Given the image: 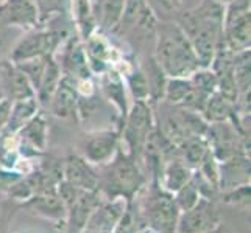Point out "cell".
Returning <instances> with one entry per match:
<instances>
[{
  "label": "cell",
  "mask_w": 251,
  "mask_h": 233,
  "mask_svg": "<svg viewBox=\"0 0 251 233\" xmlns=\"http://www.w3.org/2000/svg\"><path fill=\"white\" fill-rule=\"evenodd\" d=\"M225 0H201L176 17L178 27L189 39L201 67H211L222 42Z\"/></svg>",
  "instance_id": "1"
},
{
  "label": "cell",
  "mask_w": 251,
  "mask_h": 233,
  "mask_svg": "<svg viewBox=\"0 0 251 233\" xmlns=\"http://www.w3.org/2000/svg\"><path fill=\"white\" fill-rule=\"evenodd\" d=\"M153 58L169 78H189L201 65L176 22H158Z\"/></svg>",
  "instance_id": "2"
},
{
  "label": "cell",
  "mask_w": 251,
  "mask_h": 233,
  "mask_svg": "<svg viewBox=\"0 0 251 233\" xmlns=\"http://www.w3.org/2000/svg\"><path fill=\"white\" fill-rule=\"evenodd\" d=\"M149 184L141 162L119 148L114 159L99 168V191L105 199L122 197L133 202Z\"/></svg>",
  "instance_id": "3"
},
{
  "label": "cell",
  "mask_w": 251,
  "mask_h": 233,
  "mask_svg": "<svg viewBox=\"0 0 251 233\" xmlns=\"http://www.w3.org/2000/svg\"><path fill=\"white\" fill-rule=\"evenodd\" d=\"M72 34V28L69 30L66 27H55L53 22L24 31V34L17 39V42L10 50L8 61H11L13 64H19L28 61V59L55 56L59 47Z\"/></svg>",
  "instance_id": "4"
},
{
  "label": "cell",
  "mask_w": 251,
  "mask_h": 233,
  "mask_svg": "<svg viewBox=\"0 0 251 233\" xmlns=\"http://www.w3.org/2000/svg\"><path fill=\"white\" fill-rule=\"evenodd\" d=\"M144 199L139 202V209L145 226L154 233H176V222L179 210L173 199V194L166 191L153 177L150 185L144 188Z\"/></svg>",
  "instance_id": "5"
},
{
  "label": "cell",
  "mask_w": 251,
  "mask_h": 233,
  "mask_svg": "<svg viewBox=\"0 0 251 233\" xmlns=\"http://www.w3.org/2000/svg\"><path fill=\"white\" fill-rule=\"evenodd\" d=\"M156 129L154 109L149 101H134L128 109V114L120 131V148L137 162H142V155Z\"/></svg>",
  "instance_id": "6"
},
{
  "label": "cell",
  "mask_w": 251,
  "mask_h": 233,
  "mask_svg": "<svg viewBox=\"0 0 251 233\" xmlns=\"http://www.w3.org/2000/svg\"><path fill=\"white\" fill-rule=\"evenodd\" d=\"M158 22L147 0H125L122 17L111 36L120 38L133 50V44L144 45L150 39L154 41Z\"/></svg>",
  "instance_id": "7"
},
{
  "label": "cell",
  "mask_w": 251,
  "mask_h": 233,
  "mask_svg": "<svg viewBox=\"0 0 251 233\" xmlns=\"http://www.w3.org/2000/svg\"><path fill=\"white\" fill-rule=\"evenodd\" d=\"M56 193L63 199L67 210L66 233H81L94 210L105 199L99 190H83L64 180L59 182Z\"/></svg>",
  "instance_id": "8"
},
{
  "label": "cell",
  "mask_w": 251,
  "mask_h": 233,
  "mask_svg": "<svg viewBox=\"0 0 251 233\" xmlns=\"http://www.w3.org/2000/svg\"><path fill=\"white\" fill-rule=\"evenodd\" d=\"M222 44L232 53L251 48L250 0H225Z\"/></svg>",
  "instance_id": "9"
},
{
  "label": "cell",
  "mask_w": 251,
  "mask_h": 233,
  "mask_svg": "<svg viewBox=\"0 0 251 233\" xmlns=\"http://www.w3.org/2000/svg\"><path fill=\"white\" fill-rule=\"evenodd\" d=\"M204 137L217 162H225L239 155L250 157V140L242 137L231 122L211 123Z\"/></svg>",
  "instance_id": "10"
},
{
  "label": "cell",
  "mask_w": 251,
  "mask_h": 233,
  "mask_svg": "<svg viewBox=\"0 0 251 233\" xmlns=\"http://www.w3.org/2000/svg\"><path fill=\"white\" fill-rule=\"evenodd\" d=\"M120 131L122 129L114 125L88 132L81 143L80 155L95 168L106 165L114 159L120 148Z\"/></svg>",
  "instance_id": "11"
},
{
  "label": "cell",
  "mask_w": 251,
  "mask_h": 233,
  "mask_svg": "<svg viewBox=\"0 0 251 233\" xmlns=\"http://www.w3.org/2000/svg\"><path fill=\"white\" fill-rule=\"evenodd\" d=\"M17 149L24 159H39L47 149L49 143V123L44 112L39 110L31 117L16 134Z\"/></svg>",
  "instance_id": "12"
},
{
  "label": "cell",
  "mask_w": 251,
  "mask_h": 233,
  "mask_svg": "<svg viewBox=\"0 0 251 233\" xmlns=\"http://www.w3.org/2000/svg\"><path fill=\"white\" fill-rule=\"evenodd\" d=\"M222 222L217 204L212 199L200 197L192 209L179 213L176 233H203Z\"/></svg>",
  "instance_id": "13"
},
{
  "label": "cell",
  "mask_w": 251,
  "mask_h": 233,
  "mask_svg": "<svg viewBox=\"0 0 251 233\" xmlns=\"http://www.w3.org/2000/svg\"><path fill=\"white\" fill-rule=\"evenodd\" d=\"M55 59L59 64L63 76L69 78L71 81H78L83 78L94 76L84 53L83 42L75 33L72 36H69L64 44L59 47V50L55 53Z\"/></svg>",
  "instance_id": "14"
},
{
  "label": "cell",
  "mask_w": 251,
  "mask_h": 233,
  "mask_svg": "<svg viewBox=\"0 0 251 233\" xmlns=\"http://www.w3.org/2000/svg\"><path fill=\"white\" fill-rule=\"evenodd\" d=\"M81 42L94 76H99L103 72L109 70L117 55L120 53V48H122L114 45V42L111 41V34H106L100 30H95L88 39Z\"/></svg>",
  "instance_id": "15"
},
{
  "label": "cell",
  "mask_w": 251,
  "mask_h": 233,
  "mask_svg": "<svg viewBox=\"0 0 251 233\" xmlns=\"http://www.w3.org/2000/svg\"><path fill=\"white\" fill-rule=\"evenodd\" d=\"M97 78V85H99V93L101 95L103 100H106L109 105L116 110V125L122 129V123L128 114L129 109V101H128V90L124 81V76L117 73L116 70L103 72L101 75L95 76Z\"/></svg>",
  "instance_id": "16"
},
{
  "label": "cell",
  "mask_w": 251,
  "mask_h": 233,
  "mask_svg": "<svg viewBox=\"0 0 251 233\" xmlns=\"http://www.w3.org/2000/svg\"><path fill=\"white\" fill-rule=\"evenodd\" d=\"M39 27V16L31 0H2L0 2V31L19 28L28 31Z\"/></svg>",
  "instance_id": "17"
},
{
  "label": "cell",
  "mask_w": 251,
  "mask_h": 233,
  "mask_svg": "<svg viewBox=\"0 0 251 233\" xmlns=\"http://www.w3.org/2000/svg\"><path fill=\"white\" fill-rule=\"evenodd\" d=\"M50 114L63 122H71L80 125V110H78V95H76L74 81L63 76L58 87L51 93L47 103Z\"/></svg>",
  "instance_id": "18"
},
{
  "label": "cell",
  "mask_w": 251,
  "mask_h": 233,
  "mask_svg": "<svg viewBox=\"0 0 251 233\" xmlns=\"http://www.w3.org/2000/svg\"><path fill=\"white\" fill-rule=\"evenodd\" d=\"M126 205L128 202L122 197L103 199V202L91 214L81 233H112L119 219L122 218Z\"/></svg>",
  "instance_id": "19"
},
{
  "label": "cell",
  "mask_w": 251,
  "mask_h": 233,
  "mask_svg": "<svg viewBox=\"0 0 251 233\" xmlns=\"http://www.w3.org/2000/svg\"><path fill=\"white\" fill-rule=\"evenodd\" d=\"M21 209H25L34 216L49 219L55 224H63L66 226L67 210L63 199L56 191L53 193H38L28 197L27 201L19 204Z\"/></svg>",
  "instance_id": "20"
},
{
  "label": "cell",
  "mask_w": 251,
  "mask_h": 233,
  "mask_svg": "<svg viewBox=\"0 0 251 233\" xmlns=\"http://www.w3.org/2000/svg\"><path fill=\"white\" fill-rule=\"evenodd\" d=\"M63 180L83 190H99V169L80 154H69L63 159Z\"/></svg>",
  "instance_id": "21"
},
{
  "label": "cell",
  "mask_w": 251,
  "mask_h": 233,
  "mask_svg": "<svg viewBox=\"0 0 251 233\" xmlns=\"http://www.w3.org/2000/svg\"><path fill=\"white\" fill-rule=\"evenodd\" d=\"M0 87H2L5 97L10 101H17V100H25V98H33L36 97L33 85L27 80L19 67L8 61L3 73L0 76Z\"/></svg>",
  "instance_id": "22"
},
{
  "label": "cell",
  "mask_w": 251,
  "mask_h": 233,
  "mask_svg": "<svg viewBox=\"0 0 251 233\" xmlns=\"http://www.w3.org/2000/svg\"><path fill=\"white\" fill-rule=\"evenodd\" d=\"M250 184V157L239 155L219 162V188L220 191Z\"/></svg>",
  "instance_id": "23"
},
{
  "label": "cell",
  "mask_w": 251,
  "mask_h": 233,
  "mask_svg": "<svg viewBox=\"0 0 251 233\" xmlns=\"http://www.w3.org/2000/svg\"><path fill=\"white\" fill-rule=\"evenodd\" d=\"M190 179H192V169L183 162L179 154H176L162 163L158 182L166 191L173 194L184 184H187Z\"/></svg>",
  "instance_id": "24"
},
{
  "label": "cell",
  "mask_w": 251,
  "mask_h": 233,
  "mask_svg": "<svg viewBox=\"0 0 251 233\" xmlns=\"http://www.w3.org/2000/svg\"><path fill=\"white\" fill-rule=\"evenodd\" d=\"M69 21L72 23L74 33L80 38V41L88 39L97 30L92 0H71L69 2Z\"/></svg>",
  "instance_id": "25"
},
{
  "label": "cell",
  "mask_w": 251,
  "mask_h": 233,
  "mask_svg": "<svg viewBox=\"0 0 251 233\" xmlns=\"http://www.w3.org/2000/svg\"><path fill=\"white\" fill-rule=\"evenodd\" d=\"M203 118L207 123H222V122H234L236 114V100L228 97L222 92H214L203 110Z\"/></svg>",
  "instance_id": "26"
},
{
  "label": "cell",
  "mask_w": 251,
  "mask_h": 233,
  "mask_svg": "<svg viewBox=\"0 0 251 233\" xmlns=\"http://www.w3.org/2000/svg\"><path fill=\"white\" fill-rule=\"evenodd\" d=\"M92 3L97 30L111 34L120 22L125 0H92Z\"/></svg>",
  "instance_id": "27"
},
{
  "label": "cell",
  "mask_w": 251,
  "mask_h": 233,
  "mask_svg": "<svg viewBox=\"0 0 251 233\" xmlns=\"http://www.w3.org/2000/svg\"><path fill=\"white\" fill-rule=\"evenodd\" d=\"M139 61L147 78V84H149V103L154 107L164 98V89H166L169 76L164 73V70L156 63V59L153 58V55L139 58Z\"/></svg>",
  "instance_id": "28"
},
{
  "label": "cell",
  "mask_w": 251,
  "mask_h": 233,
  "mask_svg": "<svg viewBox=\"0 0 251 233\" xmlns=\"http://www.w3.org/2000/svg\"><path fill=\"white\" fill-rule=\"evenodd\" d=\"M41 110V105L36 100V97L33 98H25V100H17L11 101V109L10 115H8V122L3 127L5 134H17V131L28 122L31 117H34ZM0 132V134H2Z\"/></svg>",
  "instance_id": "29"
},
{
  "label": "cell",
  "mask_w": 251,
  "mask_h": 233,
  "mask_svg": "<svg viewBox=\"0 0 251 233\" xmlns=\"http://www.w3.org/2000/svg\"><path fill=\"white\" fill-rule=\"evenodd\" d=\"M61 78H63V73H61V68H59V64L55 59V56H47L44 73H42L41 83L36 89V100L39 101L41 106H47L51 93H53L55 89L58 87Z\"/></svg>",
  "instance_id": "30"
},
{
  "label": "cell",
  "mask_w": 251,
  "mask_h": 233,
  "mask_svg": "<svg viewBox=\"0 0 251 233\" xmlns=\"http://www.w3.org/2000/svg\"><path fill=\"white\" fill-rule=\"evenodd\" d=\"M178 152L183 162L194 171L200 167L206 154L209 152V145L206 142V137H192L179 146Z\"/></svg>",
  "instance_id": "31"
},
{
  "label": "cell",
  "mask_w": 251,
  "mask_h": 233,
  "mask_svg": "<svg viewBox=\"0 0 251 233\" xmlns=\"http://www.w3.org/2000/svg\"><path fill=\"white\" fill-rule=\"evenodd\" d=\"M124 81L128 95L134 101H149V84H147V78L141 67L139 58H137L134 65L124 75Z\"/></svg>",
  "instance_id": "32"
},
{
  "label": "cell",
  "mask_w": 251,
  "mask_h": 233,
  "mask_svg": "<svg viewBox=\"0 0 251 233\" xmlns=\"http://www.w3.org/2000/svg\"><path fill=\"white\" fill-rule=\"evenodd\" d=\"M251 63H250V50L234 53L232 58V78L237 93L251 92Z\"/></svg>",
  "instance_id": "33"
},
{
  "label": "cell",
  "mask_w": 251,
  "mask_h": 233,
  "mask_svg": "<svg viewBox=\"0 0 251 233\" xmlns=\"http://www.w3.org/2000/svg\"><path fill=\"white\" fill-rule=\"evenodd\" d=\"M36 6L39 16V27L49 23L58 17L69 16V2L71 0H31Z\"/></svg>",
  "instance_id": "34"
},
{
  "label": "cell",
  "mask_w": 251,
  "mask_h": 233,
  "mask_svg": "<svg viewBox=\"0 0 251 233\" xmlns=\"http://www.w3.org/2000/svg\"><path fill=\"white\" fill-rule=\"evenodd\" d=\"M159 22H175L184 10V0H147Z\"/></svg>",
  "instance_id": "35"
},
{
  "label": "cell",
  "mask_w": 251,
  "mask_h": 233,
  "mask_svg": "<svg viewBox=\"0 0 251 233\" xmlns=\"http://www.w3.org/2000/svg\"><path fill=\"white\" fill-rule=\"evenodd\" d=\"M190 90L189 78H167L162 101L172 106H179Z\"/></svg>",
  "instance_id": "36"
},
{
  "label": "cell",
  "mask_w": 251,
  "mask_h": 233,
  "mask_svg": "<svg viewBox=\"0 0 251 233\" xmlns=\"http://www.w3.org/2000/svg\"><path fill=\"white\" fill-rule=\"evenodd\" d=\"M189 81L197 90L203 92L207 97H211L214 92L219 90L217 76H215L211 67H200L198 70H195L189 76Z\"/></svg>",
  "instance_id": "37"
},
{
  "label": "cell",
  "mask_w": 251,
  "mask_h": 233,
  "mask_svg": "<svg viewBox=\"0 0 251 233\" xmlns=\"http://www.w3.org/2000/svg\"><path fill=\"white\" fill-rule=\"evenodd\" d=\"M200 197L201 194L198 191V188L192 179L181 187L178 191L173 193V199H175V204L179 212H186L189 209H192V207L200 201Z\"/></svg>",
  "instance_id": "38"
},
{
  "label": "cell",
  "mask_w": 251,
  "mask_h": 233,
  "mask_svg": "<svg viewBox=\"0 0 251 233\" xmlns=\"http://www.w3.org/2000/svg\"><path fill=\"white\" fill-rule=\"evenodd\" d=\"M220 199L232 207H244V209H250V199H251V185L244 184L234 188L225 190L220 191Z\"/></svg>",
  "instance_id": "39"
},
{
  "label": "cell",
  "mask_w": 251,
  "mask_h": 233,
  "mask_svg": "<svg viewBox=\"0 0 251 233\" xmlns=\"http://www.w3.org/2000/svg\"><path fill=\"white\" fill-rule=\"evenodd\" d=\"M46 59L47 58H36V59H28V61H24L16 64L19 67V70L27 76V80L30 81V84L33 85L34 93H36V89L41 83L42 73H44L46 68Z\"/></svg>",
  "instance_id": "40"
},
{
  "label": "cell",
  "mask_w": 251,
  "mask_h": 233,
  "mask_svg": "<svg viewBox=\"0 0 251 233\" xmlns=\"http://www.w3.org/2000/svg\"><path fill=\"white\" fill-rule=\"evenodd\" d=\"M10 109H11V101L8 98L0 100V132L3 131V127L8 122V115H10Z\"/></svg>",
  "instance_id": "41"
},
{
  "label": "cell",
  "mask_w": 251,
  "mask_h": 233,
  "mask_svg": "<svg viewBox=\"0 0 251 233\" xmlns=\"http://www.w3.org/2000/svg\"><path fill=\"white\" fill-rule=\"evenodd\" d=\"M203 233H236L232 229H229L228 226H225L223 222H220L219 226H215L214 229L207 230V232H203Z\"/></svg>",
  "instance_id": "42"
},
{
  "label": "cell",
  "mask_w": 251,
  "mask_h": 233,
  "mask_svg": "<svg viewBox=\"0 0 251 233\" xmlns=\"http://www.w3.org/2000/svg\"><path fill=\"white\" fill-rule=\"evenodd\" d=\"M6 63H8V58H2V56H0V76H2V73H3V68H5Z\"/></svg>",
  "instance_id": "43"
},
{
  "label": "cell",
  "mask_w": 251,
  "mask_h": 233,
  "mask_svg": "<svg viewBox=\"0 0 251 233\" xmlns=\"http://www.w3.org/2000/svg\"><path fill=\"white\" fill-rule=\"evenodd\" d=\"M3 98H6V97H5V93H3L2 87H0V100H3Z\"/></svg>",
  "instance_id": "44"
},
{
  "label": "cell",
  "mask_w": 251,
  "mask_h": 233,
  "mask_svg": "<svg viewBox=\"0 0 251 233\" xmlns=\"http://www.w3.org/2000/svg\"><path fill=\"white\" fill-rule=\"evenodd\" d=\"M0 2H2V0H0Z\"/></svg>",
  "instance_id": "45"
}]
</instances>
